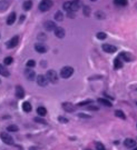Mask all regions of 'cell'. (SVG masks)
Segmentation results:
<instances>
[{"label":"cell","mask_w":137,"mask_h":150,"mask_svg":"<svg viewBox=\"0 0 137 150\" xmlns=\"http://www.w3.org/2000/svg\"><path fill=\"white\" fill-rule=\"evenodd\" d=\"M35 65H36L35 60H28V62H27V67H28V68H32V67H35Z\"/></svg>","instance_id":"cell-33"},{"label":"cell","mask_w":137,"mask_h":150,"mask_svg":"<svg viewBox=\"0 0 137 150\" xmlns=\"http://www.w3.org/2000/svg\"><path fill=\"white\" fill-rule=\"evenodd\" d=\"M96 36H97V38L99 40H104V39H106V37H107V35L105 32H98Z\"/></svg>","instance_id":"cell-29"},{"label":"cell","mask_w":137,"mask_h":150,"mask_svg":"<svg viewBox=\"0 0 137 150\" xmlns=\"http://www.w3.org/2000/svg\"><path fill=\"white\" fill-rule=\"evenodd\" d=\"M134 150H137V147H136V148H135V149H134Z\"/></svg>","instance_id":"cell-40"},{"label":"cell","mask_w":137,"mask_h":150,"mask_svg":"<svg viewBox=\"0 0 137 150\" xmlns=\"http://www.w3.org/2000/svg\"><path fill=\"white\" fill-rule=\"evenodd\" d=\"M35 50L39 53H46L47 52V47L44 44H36L35 45Z\"/></svg>","instance_id":"cell-12"},{"label":"cell","mask_w":137,"mask_h":150,"mask_svg":"<svg viewBox=\"0 0 137 150\" xmlns=\"http://www.w3.org/2000/svg\"><path fill=\"white\" fill-rule=\"evenodd\" d=\"M31 7H32V2H31L30 0H26V1L23 2V9H25V10H29Z\"/></svg>","instance_id":"cell-25"},{"label":"cell","mask_w":137,"mask_h":150,"mask_svg":"<svg viewBox=\"0 0 137 150\" xmlns=\"http://www.w3.org/2000/svg\"><path fill=\"white\" fill-rule=\"evenodd\" d=\"M58 120L60 121L61 123H67V122H68V119L64 118V117H58Z\"/></svg>","instance_id":"cell-35"},{"label":"cell","mask_w":137,"mask_h":150,"mask_svg":"<svg viewBox=\"0 0 137 150\" xmlns=\"http://www.w3.org/2000/svg\"><path fill=\"white\" fill-rule=\"evenodd\" d=\"M16 97L18 99H22L25 97V90L21 86H17L16 87Z\"/></svg>","instance_id":"cell-11"},{"label":"cell","mask_w":137,"mask_h":150,"mask_svg":"<svg viewBox=\"0 0 137 150\" xmlns=\"http://www.w3.org/2000/svg\"><path fill=\"white\" fill-rule=\"evenodd\" d=\"M124 145L126 148H134L136 146V141L134 139H132V138H127V139H125Z\"/></svg>","instance_id":"cell-14"},{"label":"cell","mask_w":137,"mask_h":150,"mask_svg":"<svg viewBox=\"0 0 137 150\" xmlns=\"http://www.w3.org/2000/svg\"><path fill=\"white\" fill-rule=\"evenodd\" d=\"M37 113L39 115V117H45L47 115V109H46L45 107H39V108L37 109Z\"/></svg>","instance_id":"cell-21"},{"label":"cell","mask_w":137,"mask_h":150,"mask_svg":"<svg viewBox=\"0 0 137 150\" xmlns=\"http://www.w3.org/2000/svg\"><path fill=\"white\" fill-rule=\"evenodd\" d=\"M90 103H93V100H85V101H81V102H79L77 106L78 107H84V106H87V104H90Z\"/></svg>","instance_id":"cell-28"},{"label":"cell","mask_w":137,"mask_h":150,"mask_svg":"<svg viewBox=\"0 0 137 150\" xmlns=\"http://www.w3.org/2000/svg\"><path fill=\"white\" fill-rule=\"evenodd\" d=\"M87 109H88V110H98V107H96V106H88Z\"/></svg>","instance_id":"cell-36"},{"label":"cell","mask_w":137,"mask_h":150,"mask_svg":"<svg viewBox=\"0 0 137 150\" xmlns=\"http://www.w3.org/2000/svg\"><path fill=\"white\" fill-rule=\"evenodd\" d=\"M0 138H1V140L4 142L6 145H13V139L12 137H11L9 133L7 132H1V135H0Z\"/></svg>","instance_id":"cell-5"},{"label":"cell","mask_w":137,"mask_h":150,"mask_svg":"<svg viewBox=\"0 0 137 150\" xmlns=\"http://www.w3.org/2000/svg\"><path fill=\"white\" fill-rule=\"evenodd\" d=\"M0 75L3 76V77H9V71L2 65H0Z\"/></svg>","instance_id":"cell-22"},{"label":"cell","mask_w":137,"mask_h":150,"mask_svg":"<svg viewBox=\"0 0 137 150\" xmlns=\"http://www.w3.org/2000/svg\"><path fill=\"white\" fill-rule=\"evenodd\" d=\"M39 10L40 11H48L50 8L52 7V1L51 0H42V1H40L39 3Z\"/></svg>","instance_id":"cell-3"},{"label":"cell","mask_w":137,"mask_h":150,"mask_svg":"<svg viewBox=\"0 0 137 150\" xmlns=\"http://www.w3.org/2000/svg\"><path fill=\"white\" fill-rule=\"evenodd\" d=\"M23 20H25V16H21L20 17V22H22Z\"/></svg>","instance_id":"cell-38"},{"label":"cell","mask_w":137,"mask_h":150,"mask_svg":"<svg viewBox=\"0 0 137 150\" xmlns=\"http://www.w3.org/2000/svg\"><path fill=\"white\" fill-rule=\"evenodd\" d=\"M96 149L97 150H106L102 142H96Z\"/></svg>","instance_id":"cell-31"},{"label":"cell","mask_w":137,"mask_h":150,"mask_svg":"<svg viewBox=\"0 0 137 150\" xmlns=\"http://www.w3.org/2000/svg\"><path fill=\"white\" fill-rule=\"evenodd\" d=\"M56 28L57 27H56V25H55L54 21H46L45 22V29L47 30V31H52V30L55 31Z\"/></svg>","instance_id":"cell-13"},{"label":"cell","mask_w":137,"mask_h":150,"mask_svg":"<svg viewBox=\"0 0 137 150\" xmlns=\"http://www.w3.org/2000/svg\"><path fill=\"white\" fill-rule=\"evenodd\" d=\"M0 82H1V81H0Z\"/></svg>","instance_id":"cell-42"},{"label":"cell","mask_w":137,"mask_h":150,"mask_svg":"<svg viewBox=\"0 0 137 150\" xmlns=\"http://www.w3.org/2000/svg\"><path fill=\"white\" fill-rule=\"evenodd\" d=\"M55 36L57 38H64L65 37V30L61 27H57L55 29Z\"/></svg>","instance_id":"cell-16"},{"label":"cell","mask_w":137,"mask_h":150,"mask_svg":"<svg viewBox=\"0 0 137 150\" xmlns=\"http://www.w3.org/2000/svg\"><path fill=\"white\" fill-rule=\"evenodd\" d=\"M64 9L67 12H75L81 8V2L79 0H74V1H67L64 3Z\"/></svg>","instance_id":"cell-1"},{"label":"cell","mask_w":137,"mask_h":150,"mask_svg":"<svg viewBox=\"0 0 137 150\" xmlns=\"http://www.w3.org/2000/svg\"><path fill=\"white\" fill-rule=\"evenodd\" d=\"M123 67V61L121 60V57H118V58H116L114 60V68L115 69H121Z\"/></svg>","instance_id":"cell-20"},{"label":"cell","mask_w":137,"mask_h":150,"mask_svg":"<svg viewBox=\"0 0 137 150\" xmlns=\"http://www.w3.org/2000/svg\"><path fill=\"white\" fill-rule=\"evenodd\" d=\"M73 73H74L73 67L67 66V67H64V68H61V70H60V77L64 78V79H67V78L71 77V75H73Z\"/></svg>","instance_id":"cell-2"},{"label":"cell","mask_w":137,"mask_h":150,"mask_svg":"<svg viewBox=\"0 0 137 150\" xmlns=\"http://www.w3.org/2000/svg\"><path fill=\"white\" fill-rule=\"evenodd\" d=\"M136 104H137V102H136Z\"/></svg>","instance_id":"cell-41"},{"label":"cell","mask_w":137,"mask_h":150,"mask_svg":"<svg viewBox=\"0 0 137 150\" xmlns=\"http://www.w3.org/2000/svg\"><path fill=\"white\" fill-rule=\"evenodd\" d=\"M103 50H104L105 52H107V53H114V52L117 51V48L115 46H113V45H109V44H104L102 46Z\"/></svg>","instance_id":"cell-6"},{"label":"cell","mask_w":137,"mask_h":150,"mask_svg":"<svg viewBox=\"0 0 137 150\" xmlns=\"http://www.w3.org/2000/svg\"><path fill=\"white\" fill-rule=\"evenodd\" d=\"M62 19H64V15H62L61 11H56V13H55V20L62 21Z\"/></svg>","instance_id":"cell-24"},{"label":"cell","mask_w":137,"mask_h":150,"mask_svg":"<svg viewBox=\"0 0 137 150\" xmlns=\"http://www.w3.org/2000/svg\"><path fill=\"white\" fill-rule=\"evenodd\" d=\"M18 41H19V38L17 37V36L12 37L8 42H7V48L11 49V48H13V47H16L17 45H18Z\"/></svg>","instance_id":"cell-8"},{"label":"cell","mask_w":137,"mask_h":150,"mask_svg":"<svg viewBox=\"0 0 137 150\" xmlns=\"http://www.w3.org/2000/svg\"><path fill=\"white\" fill-rule=\"evenodd\" d=\"M90 1H97V0H90Z\"/></svg>","instance_id":"cell-39"},{"label":"cell","mask_w":137,"mask_h":150,"mask_svg":"<svg viewBox=\"0 0 137 150\" xmlns=\"http://www.w3.org/2000/svg\"><path fill=\"white\" fill-rule=\"evenodd\" d=\"M115 115H116V117H118V118H121V119H126V116H125V113L123 112L122 110H116L115 111Z\"/></svg>","instance_id":"cell-27"},{"label":"cell","mask_w":137,"mask_h":150,"mask_svg":"<svg viewBox=\"0 0 137 150\" xmlns=\"http://www.w3.org/2000/svg\"><path fill=\"white\" fill-rule=\"evenodd\" d=\"M97 101H98L99 104H103V106H105V107H112V102H110L109 100L105 99V98H99Z\"/></svg>","instance_id":"cell-17"},{"label":"cell","mask_w":137,"mask_h":150,"mask_svg":"<svg viewBox=\"0 0 137 150\" xmlns=\"http://www.w3.org/2000/svg\"><path fill=\"white\" fill-rule=\"evenodd\" d=\"M7 130H8V131H11V132H16V131H18V130H19V128L17 127L16 125H10V126L7 127Z\"/></svg>","instance_id":"cell-26"},{"label":"cell","mask_w":137,"mask_h":150,"mask_svg":"<svg viewBox=\"0 0 137 150\" xmlns=\"http://www.w3.org/2000/svg\"><path fill=\"white\" fill-rule=\"evenodd\" d=\"M119 57L124 59V61H127V62H131V61L133 60V57H132L128 52H125V51L121 52V56H119Z\"/></svg>","instance_id":"cell-15"},{"label":"cell","mask_w":137,"mask_h":150,"mask_svg":"<svg viewBox=\"0 0 137 150\" xmlns=\"http://www.w3.org/2000/svg\"><path fill=\"white\" fill-rule=\"evenodd\" d=\"M84 15L87 16V17L90 15V8H89V7H87V6L84 7Z\"/></svg>","instance_id":"cell-32"},{"label":"cell","mask_w":137,"mask_h":150,"mask_svg":"<svg viewBox=\"0 0 137 150\" xmlns=\"http://www.w3.org/2000/svg\"><path fill=\"white\" fill-rule=\"evenodd\" d=\"M4 65H7V66H9V65H11L12 63V61H13V59L11 58V57H7V58H4Z\"/></svg>","instance_id":"cell-30"},{"label":"cell","mask_w":137,"mask_h":150,"mask_svg":"<svg viewBox=\"0 0 137 150\" xmlns=\"http://www.w3.org/2000/svg\"><path fill=\"white\" fill-rule=\"evenodd\" d=\"M22 110L25 111V112H30V111L32 110V107H31V104L28 101H25L22 103Z\"/></svg>","instance_id":"cell-19"},{"label":"cell","mask_w":137,"mask_h":150,"mask_svg":"<svg viewBox=\"0 0 137 150\" xmlns=\"http://www.w3.org/2000/svg\"><path fill=\"white\" fill-rule=\"evenodd\" d=\"M48 82H49V80H48V78L46 77V76L40 75L37 77V83L40 87H46V86L48 85Z\"/></svg>","instance_id":"cell-7"},{"label":"cell","mask_w":137,"mask_h":150,"mask_svg":"<svg viewBox=\"0 0 137 150\" xmlns=\"http://www.w3.org/2000/svg\"><path fill=\"white\" fill-rule=\"evenodd\" d=\"M46 77L48 78V80H49L50 82L52 83H56L57 81H58V75H57V72L55 70H48L47 71V75H46Z\"/></svg>","instance_id":"cell-4"},{"label":"cell","mask_w":137,"mask_h":150,"mask_svg":"<svg viewBox=\"0 0 137 150\" xmlns=\"http://www.w3.org/2000/svg\"><path fill=\"white\" fill-rule=\"evenodd\" d=\"M25 76H26V78H27L28 80H35V78H36V73H35V71L33 70H31V69L29 68H27L25 70Z\"/></svg>","instance_id":"cell-9"},{"label":"cell","mask_w":137,"mask_h":150,"mask_svg":"<svg viewBox=\"0 0 137 150\" xmlns=\"http://www.w3.org/2000/svg\"><path fill=\"white\" fill-rule=\"evenodd\" d=\"M16 21V13L15 12H11L10 15H9L8 19H7V25H13V22Z\"/></svg>","instance_id":"cell-18"},{"label":"cell","mask_w":137,"mask_h":150,"mask_svg":"<svg viewBox=\"0 0 137 150\" xmlns=\"http://www.w3.org/2000/svg\"><path fill=\"white\" fill-rule=\"evenodd\" d=\"M114 3L117 4V6L125 7V6L128 4V1H127V0H114Z\"/></svg>","instance_id":"cell-23"},{"label":"cell","mask_w":137,"mask_h":150,"mask_svg":"<svg viewBox=\"0 0 137 150\" xmlns=\"http://www.w3.org/2000/svg\"><path fill=\"white\" fill-rule=\"evenodd\" d=\"M80 118H90V116H86V115H84V113H79L78 115Z\"/></svg>","instance_id":"cell-37"},{"label":"cell","mask_w":137,"mask_h":150,"mask_svg":"<svg viewBox=\"0 0 137 150\" xmlns=\"http://www.w3.org/2000/svg\"><path fill=\"white\" fill-rule=\"evenodd\" d=\"M62 108H64V110L67 111V112H74V111H75V106L71 104L70 102H64V103H62Z\"/></svg>","instance_id":"cell-10"},{"label":"cell","mask_w":137,"mask_h":150,"mask_svg":"<svg viewBox=\"0 0 137 150\" xmlns=\"http://www.w3.org/2000/svg\"><path fill=\"white\" fill-rule=\"evenodd\" d=\"M35 121H36V122H38V123H46V120H44V119L40 118V117H36Z\"/></svg>","instance_id":"cell-34"}]
</instances>
